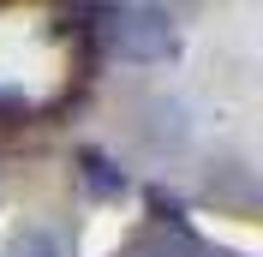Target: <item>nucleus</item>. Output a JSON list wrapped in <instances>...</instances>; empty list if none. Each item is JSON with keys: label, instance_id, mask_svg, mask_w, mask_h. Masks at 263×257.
<instances>
[{"label": "nucleus", "instance_id": "f257e3e1", "mask_svg": "<svg viewBox=\"0 0 263 257\" xmlns=\"http://www.w3.org/2000/svg\"><path fill=\"white\" fill-rule=\"evenodd\" d=\"M108 42H114L120 60H167L174 54V18L156 12V6H120L114 18H108Z\"/></svg>", "mask_w": 263, "mask_h": 257}, {"label": "nucleus", "instance_id": "f03ea898", "mask_svg": "<svg viewBox=\"0 0 263 257\" xmlns=\"http://www.w3.org/2000/svg\"><path fill=\"white\" fill-rule=\"evenodd\" d=\"M84 179H90L96 192H126V174H114L102 156H84Z\"/></svg>", "mask_w": 263, "mask_h": 257}, {"label": "nucleus", "instance_id": "7ed1b4c3", "mask_svg": "<svg viewBox=\"0 0 263 257\" xmlns=\"http://www.w3.org/2000/svg\"><path fill=\"white\" fill-rule=\"evenodd\" d=\"M6 257H60V251H54L48 233H18V240L6 245Z\"/></svg>", "mask_w": 263, "mask_h": 257}]
</instances>
